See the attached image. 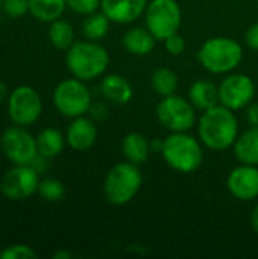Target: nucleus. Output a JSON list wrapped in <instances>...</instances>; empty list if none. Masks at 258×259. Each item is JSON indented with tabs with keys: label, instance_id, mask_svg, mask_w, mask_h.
<instances>
[{
	"label": "nucleus",
	"instance_id": "nucleus-16",
	"mask_svg": "<svg viewBox=\"0 0 258 259\" xmlns=\"http://www.w3.org/2000/svg\"><path fill=\"white\" fill-rule=\"evenodd\" d=\"M100 93L106 100L116 105H126L134 96L132 85L120 74L105 76L100 82Z\"/></svg>",
	"mask_w": 258,
	"mask_h": 259
},
{
	"label": "nucleus",
	"instance_id": "nucleus-11",
	"mask_svg": "<svg viewBox=\"0 0 258 259\" xmlns=\"http://www.w3.org/2000/svg\"><path fill=\"white\" fill-rule=\"evenodd\" d=\"M38 185L40 178L32 164L14 165L0 181L2 194L11 202H21L32 197L38 191Z\"/></svg>",
	"mask_w": 258,
	"mask_h": 259
},
{
	"label": "nucleus",
	"instance_id": "nucleus-6",
	"mask_svg": "<svg viewBox=\"0 0 258 259\" xmlns=\"http://www.w3.org/2000/svg\"><path fill=\"white\" fill-rule=\"evenodd\" d=\"M52 100L56 111L68 118L85 115L93 102L85 82L76 77L59 82L53 90Z\"/></svg>",
	"mask_w": 258,
	"mask_h": 259
},
{
	"label": "nucleus",
	"instance_id": "nucleus-14",
	"mask_svg": "<svg viewBox=\"0 0 258 259\" xmlns=\"http://www.w3.org/2000/svg\"><path fill=\"white\" fill-rule=\"evenodd\" d=\"M148 0H102L100 11L116 24H129L146 12Z\"/></svg>",
	"mask_w": 258,
	"mask_h": 259
},
{
	"label": "nucleus",
	"instance_id": "nucleus-25",
	"mask_svg": "<svg viewBox=\"0 0 258 259\" xmlns=\"http://www.w3.org/2000/svg\"><path fill=\"white\" fill-rule=\"evenodd\" d=\"M151 83L154 91L161 96V97H167L175 94L176 88H178V76L175 71H172L167 67H158L151 77Z\"/></svg>",
	"mask_w": 258,
	"mask_h": 259
},
{
	"label": "nucleus",
	"instance_id": "nucleus-33",
	"mask_svg": "<svg viewBox=\"0 0 258 259\" xmlns=\"http://www.w3.org/2000/svg\"><path fill=\"white\" fill-rule=\"evenodd\" d=\"M248 121L251 126H258V103H252L248 108Z\"/></svg>",
	"mask_w": 258,
	"mask_h": 259
},
{
	"label": "nucleus",
	"instance_id": "nucleus-37",
	"mask_svg": "<svg viewBox=\"0 0 258 259\" xmlns=\"http://www.w3.org/2000/svg\"><path fill=\"white\" fill-rule=\"evenodd\" d=\"M71 258V253L67 252V250H58L53 253V259H70Z\"/></svg>",
	"mask_w": 258,
	"mask_h": 259
},
{
	"label": "nucleus",
	"instance_id": "nucleus-29",
	"mask_svg": "<svg viewBox=\"0 0 258 259\" xmlns=\"http://www.w3.org/2000/svg\"><path fill=\"white\" fill-rule=\"evenodd\" d=\"M67 8L81 15H90L100 8L102 0H65Z\"/></svg>",
	"mask_w": 258,
	"mask_h": 259
},
{
	"label": "nucleus",
	"instance_id": "nucleus-30",
	"mask_svg": "<svg viewBox=\"0 0 258 259\" xmlns=\"http://www.w3.org/2000/svg\"><path fill=\"white\" fill-rule=\"evenodd\" d=\"M164 47H166L167 53H170L173 56H178V55H181L186 50V41L176 32V33H173V35H170V36H167L164 39Z\"/></svg>",
	"mask_w": 258,
	"mask_h": 259
},
{
	"label": "nucleus",
	"instance_id": "nucleus-7",
	"mask_svg": "<svg viewBox=\"0 0 258 259\" xmlns=\"http://www.w3.org/2000/svg\"><path fill=\"white\" fill-rule=\"evenodd\" d=\"M146 27L157 39L164 41L176 33L182 23V12L176 0H152L144 12Z\"/></svg>",
	"mask_w": 258,
	"mask_h": 259
},
{
	"label": "nucleus",
	"instance_id": "nucleus-19",
	"mask_svg": "<svg viewBox=\"0 0 258 259\" xmlns=\"http://www.w3.org/2000/svg\"><path fill=\"white\" fill-rule=\"evenodd\" d=\"M233 147L239 162L258 165V126H251L239 135Z\"/></svg>",
	"mask_w": 258,
	"mask_h": 259
},
{
	"label": "nucleus",
	"instance_id": "nucleus-8",
	"mask_svg": "<svg viewBox=\"0 0 258 259\" xmlns=\"http://www.w3.org/2000/svg\"><path fill=\"white\" fill-rule=\"evenodd\" d=\"M0 149L14 165L33 164L38 158L36 138L23 126L6 127L0 135Z\"/></svg>",
	"mask_w": 258,
	"mask_h": 259
},
{
	"label": "nucleus",
	"instance_id": "nucleus-31",
	"mask_svg": "<svg viewBox=\"0 0 258 259\" xmlns=\"http://www.w3.org/2000/svg\"><path fill=\"white\" fill-rule=\"evenodd\" d=\"M90 118H93L94 121H103L108 118V106L103 102H91V106L88 109Z\"/></svg>",
	"mask_w": 258,
	"mask_h": 259
},
{
	"label": "nucleus",
	"instance_id": "nucleus-20",
	"mask_svg": "<svg viewBox=\"0 0 258 259\" xmlns=\"http://www.w3.org/2000/svg\"><path fill=\"white\" fill-rule=\"evenodd\" d=\"M122 152L126 161L135 165H141L151 155V141L143 134L131 132L122 141Z\"/></svg>",
	"mask_w": 258,
	"mask_h": 259
},
{
	"label": "nucleus",
	"instance_id": "nucleus-22",
	"mask_svg": "<svg viewBox=\"0 0 258 259\" xmlns=\"http://www.w3.org/2000/svg\"><path fill=\"white\" fill-rule=\"evenodd\" d=\"M65 8V0H29V12L43 23H52L61 18Z\"/></svg>",
	"mask_w": 258,
	"mask_h": 259
},
{
	"label": "nucleus",
	"instance_id": "nucleus-21",
	"mask_svg": "<svg viewBox=\"0 0 258 259\" xmlns=\"http://www.w3.org/2000/svg\"><path fill=\"white\" fill-rule=\"evenodd\" d=\"M36 138L38 155L43 158H55L58 156L65 146V137L55 127H44L40 131Z\"/></svg>",
	"mask_w": 258,
	"mask_h": 259
},
{
	"label": "nucleus",
	"instance_id": "nucleus-27",
	"mask_svg": "<svg viewBox=\"0 0 258 259\" xmlns=\"http://www.w3.org/2000/svg\"><path fill=\"white\" fill-rule=\"evenodd\" d=\"M36 252L27 244H12L0 252V259H36Z\"/></svg>",
	"mask_w": 258,
	"mask_h": 259
},
{
	"label": "nucleus",
	"instance_id": "nucleus-13",
	"mask_svg": "<svg viewBox=\"0 0 258 259\" xmlns=\"http://www.w3.org/2000/svg\"><path fill=\"white\" fill-rule=\"evenodd\" d=\"M228 191L242 202H251L258 197V165L242 164L231 170L227 179Z\"/></svg>",
	"mask_w": 258,
	"mask_h": 259
},
{
	"label": "nucleus",
	"instance_id": "nucleus-32",
	"mask_svg": "<svg viewBox=\"0 0 258 259\" xmlns=\"http://www.w3.org/2000/svg\"><path fill=\"white\" fill-rule=\"evenodd\" d=\"M246 44L252 50H258V23L249 26V29L246 30Z\"/></svg>",
	"mask_w": 258,
	"mask_h": 259
},
{
	"label": "nucleus",
	"instance_id": "nucleus-4",
	"mask_svg": "<svg viewBox=\"0 0 258 259\" xmlns=\"http://www.w3.org/2000/svg\"><path fill=\"white\" fill-rule=\"evenodd\" d=\"M143 176L138 165L126 161L119 162L108 171L103 182V194L108 203L123 206L129 203L140 191Z\"/></svg>",
	"mask_w": 258,
	"mask_h": 259
},
{
	"label": "nucleus",
	"instance_id": "nucleus-38",
	"mask_svg": "<svg viewBox=\"0 0 258 259\" xmlns=\"http://www.w3.org/2000/svg\"><path fill=\"white\" fill-rule=\"evenodd\" d=\"M2 5H3V0H0V11H2Z\"/></svg>",
	"mask_w": 258,
	"mask_h": 259
},
{
	"label": "nucleus",
	"instance_id": "nucleus-28",
	"mask_svg": "<svg viewBox=\"0 0 258 259\" xmlns=\"http://www.w3.org/2000/svg\"><path fill=\"white\" fill-rule=\"evenodd\" d=\"M2 11L11 18H21L29 12V0H3Z\"/></svg>",
	"mask_w": 258,
	"mask_h": 259
},
{
	"label": "nucleus",
	"instance_id": "nucleus-23",
	"mask_svg": "<svg viewBox=\"0 0 258 259\" xmlns=\"http://www.w3.org/2000/svg\"><path fill=\"white\" fill-rule=\"evenodd\" d=\"M49 30H47V36H49V41L50 44L58 49V50H68L73 42L76 41L75 39V29L73 26L65 21V20H55L52 23H49Z\"/></svg>",
	"mask_w": 258,
	"mask_h": 259
},
{
	"label": "nucleus",
	"instance_id": "nucleus-34",
	"mask_svg": "<svg viewBox=\"0 0 258 259\" xmlns=\"http://www.w3.org/2000/svg\"><path fill=\"white\" fill-rule=\"evenodd\" d=\"M163 147H164V140H160V138L151 140V152H154V153H161V152H163Z\"/></svg>",
	"mask_w": 258,
	"mask_h": 259
},
{
	"label": "nucleus",
	"instance_id": "nucleus-2",
	"mask_svg": "<svg viewBox=\"0 0 258 259\" xmlns=\"http://www.w3.org/2000/svg\"><path fill=\"white\" fill-rule=\"evenodd\" d=\"M65 65L73 77L84 82L94 80L106 71L109 53L96 41H75L65 53Z\"/></svg>",
	"mask_w": 258,
	"mask_h": 259
},
{
	"label": "nucleus",
	"instance_id": "nucleus-1",
	"mask_svg": "<svg viewBox=\"0 0 258 259\" xmlns=\"http://www.w3.org/2000/svg\"><path fill=\"white\" fill-rule=\"evenodd\" d=\"M201 141L211 150H227L234 146L239 134V121L234 111L216 105L204 111L198 123Z\"/></svg>",
	"mask_w": 258,
	"mask_h": 259
},
{
	"label": "nucleus",
	"instance_id": "nucleus-36",
	"mask_svg": "<svg viewBox=\"0 0 258 259\" xmlns=\"http://www.w3.org/2000/svg\"><path fill=\"white\" fill-rule=\"evenodd\" d=\"M8 96H9V93H8V87H6V83L0 80V105L8 99Z\"/></svg>",
	"mask_w": 258,
	"mask_h": 259
},
{
	"label": "nucleus",
	"instance_id": "nucleus-24",
	"mask_svg": "<svg viewBox=\"0 0 258 259\" xmlns=\"http://www.w3.org/2000/svg\"><path fill=\"white\" fill-rule=\"evenodd\" d=\"M111 20L100 11V12H93L85 17L82 21V35L90 39V41H99L106 36L109 30Z\"/></svg>",
	"mask_w": 258,
	"mask_h": 259
},
{
	"label": "nucleus",
	"instance_id": "nucleus-5",
	"mask_svg": "<svg viewBox=\"0 0 258 259\" xmlns=\"http://www.w3.org/2000/svg\"><path fill=\"white\" fill-rule=\"evenodd\" d=\"M161 155L167 165L179 173L196 171L204 159L199 141L187 132H172L166 137Z\"/></svg>",
	"mask_w": 258,
	"mask_h": 259
},
{
	"label": "nucleus",
	"instance_id": "nucleus-12",
	"mask_svg": "<svg viewBox=\"0 0 258 259\" xmlns=\"http://www.w3.org/2000/svg\"><path fill=\"white\" fill-rule=\"evenodd\" d=\"M255 96L254 80L242 73L228 74L219 85V100L220 105L230 108L231 111L243 109L249 106Z\"/></svg>",
	"mask_w": 258,
	"mask_h": 259
},
{
	"label": "nucleus",
	"instance_id": "nucleus-17",
	"mask_svg": "<svg viewBox=\"0 0 258 259\" xmlns=\"http://www.w3.org/2000/svg\"><path fill=\"white\" fill-rule=\"evenodd\" d=\"M157 38L146 27H132L128 29L122 38L123 47L134 56H146L155 47Z\"/></svg>",
	"mask_w": 258,
	"mask_h": 259
},
{
	"label": "nucleus",
	"instance_id": "nucleus-18",
	"mask_svg": "<svg viewBox=\"0 0 258 259\" xmlns=\"http://www.w3.org/2000/svg\"><path fill=\"white\" fill-rule=\"evenodd\" d=\"M189 100L199 111H207L220 103L219 100V87L210 80H196L189 90Z\"/></svg>",
	"mask_w": 258,
	"mask_h": 259
},
{
	"label": "nucleus",
	"instance_id": "nucleus-15",
	"mask_svg": "<svg viewBox=\"0 0 258 259\" xmlns=\"http://www.w3.org/2000/svg\"><path fill=\"white\" fill-rule=\"evenodd\" d=\"M96 140H97V127L93 118L81 115L71 120L65 132V141L73 150L87 152L96 144Z\"/></svg>",
	"mask_w": 258,
	"mask_h": 259
},
{
	"label": "nucleus",
	"instance_id": "nucleus-3",
	"mask_svg": "<svg viewBox=\"0 0 258 259\" xmlns=\"http://www.w3.org/2000/svg\"><path fill=\"white\" fill-rule=\"evenodd\" d=\"M199 64L213 74H225L236 70L243 58L242 46L228 36L207 39L198 50Z\"/></svg>",
	"mask_w": 258,
	"mask_h": 259
},
{
	"label": "nucleus",
	"instance_id": "nucleus-26",
	"mask_svg": "<svg viewBox=\"0 0 258 259\" xmlns=\"http://www.w3.org/2000/svg\"><path fill=\"white\" fill-rule=\"evenodd\" d=\"M40 197L46 202L50 203H56L61 202L65 196V187L61 181L58 179H52V178H46L43 181H40L38 185V191Z\"/></svg>",
	"mask_w": 258,
	"mask_h": 259
},
{
	"label": "nucleus",
	"instance_id": "nucleus-35",
	"mask_svg": "<svg viewBox=\"0 0 258 259\" xmlns=\"http://www.w3.org/2000/svg\"><path fill=\"white\" fill-rule=\"evenodd\" d=\"M251 226H252L254 232L258 235V203L252 211V215H251Z\"/></svg>",
	"mask_w": 258,
	"mask_h": 259
},
{
	"label": "nucleus",
	"instance_id": "nucleus-10",
	"mask_svg": "<svg viewBox=\"0 0 258 259\" xmlns=\"http://www.w3.org/2000/svg\"><path fill=\"white\" fill-rule=\"evenodd\" d=\"M157 118L170 132H189L196 123V108L190 100L172 94L158 103Z\"/></svg>",
	"mask_w": 258,
	"mask_h": 259
},
{
	"label": "nucleus",
	"instance_id": "nucleus-9",
	"mask_svg": "<svg viewBox=\"0 0 258 259\" xmlns=\"http://www.w3.org/2000/svg\"><path fill=\"white\" fill-rule=\"evenodd\" d=\"M8 114L14 124L30 126L43 114V100L38 91L30 85H20L8 96Z\"/></svg>",
	"mask_w": 258,
	"mask_h": 259
}]
</instances>
